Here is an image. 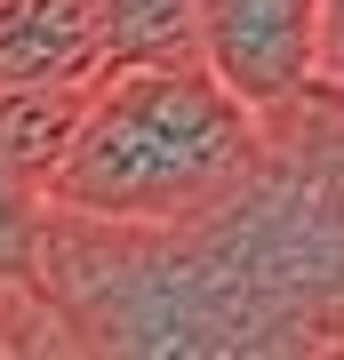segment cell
I'll return each mask as SVG.
<instances>
[{
  "instance_id": "6da1fadb",
  "label": "cell",
  "mask_w": 344,
  "mask_h": 360,
  "mask_svg": "<svg viewBox=\"0 0 344 360\" xmlns=\"http://www.w3.org/2000/svg\"><path fill=\"white\" fill-rule=\"evenodd\" d=\"M40 304L64 352L113 360H344V96L265 112L248 168L184 217L49 200Z\"/></svg>"
},
{
  "instance_id": "7a4b0ae2",
  "label": "cell",
  "mask_w": 344,
  "mask_h": 360,
  "mask_svg": "<svg viewBox=\"0 0 344 360\" xmlns=\"http://www.w3.org/2000/svg\"><path fill=\"white\" fill-rule=\"evenodd\" d=\"M256 136L265 112L241 104L208 65H113L40 193L80 217H184L248 168Z\"/></svg>"
},
{
  "instance_id": "3957f363",
  "label": "cell",
  "mask_w": 344,
  "mask_h": 360,
  "mask_svg": "<svg viewBox=\"0 0 344 360\" xmlns=\"http://www.w3.org/2000/svg\"><path fill=\"white\" fill-rule=\"evenodd\" d=\"M200 65L256 112L312 96L320 89V0H200Z\"/></svg>"
},
{
  "instance_id": "277c9868",
  "label": "cell",
  "mask_w": 344,
  "mask_h": 360,
  "mask_svg": "<svg viewBox=\"0 0 344 360\" xmlns=\"http://www.w3.org/2000/svg\"><path fill=\"white\" fill-rule=\"evenodd\" d=\"M104 8L96 0H0V89L104 80Z\"/></svg>"
},
{
  "instance_id": "5b68a950",
  "label": "cell",
  "mask_w": 344,
  "mask_h": 360,
  "mask_svg": "<svg viewBox=\"0 0 344 360\" xmlns=\"http://www.w3.org/2000/svg\"><path fill=\"white\" fill-rule=\"evenodd\" d=\"M89 89L96 80H40V89H0V160L16 176L49 184L56 153L72 144L80 112H89Z\"/></svg>"
},
{
  "instance_id": "8992f818",
  "label": "cell",
  "mask_w": 344,
  "mask_h": 360,
  "mask_svg": "<svg viewBox=\"0 0 344 360\" xmlns=\"http://www.w3.org/2000/svg\"><path fill=\"white\" fill-rule=\"evenodd\" d=\"M96 8L113 65H200V0H96Z\"/></svg>"
},
{
  "instance_id": "52a82bcc",
  "label": "cell",
  "mask_w": 344,
  "mask_h": 360,
  "mask_svg": "<svg viewBox=\"0 0 344 360\" xmlns=\"http://www.w3.org/2000/svg\"><path fill=\"white\" fill-rule=\"evenodd\" d=\"M40 232H49V193L0 160V288L40 296Z\"/></svg>"
},
{
  "instance_id": "ba28073f",
  "label": "cell",
  "mask_w": 344,
  "mask_h": 360,
  "mask_svg": "<svg viewBox=\"0 0 344 360\" xmlns=\"http://www.w3.org/2000/svg\"><path fill=\"white\" fill-rule=\"evenodd\" d=\"M320 89H344V0H320Z\"/></svg>"
},
{
  "instance_id": "9c48e42d",
  "label": "cell",
  "mask_w": 344,
  "mask_h": 360,
  "mask_svg": "<svg viewBox=\"0 0 344 360\" xmlns=\"http://www.w3.org/2000/svg\"><path fill=\"white\" fill-rule=\"evenodd\" d=\"M336 96H344V89H336Z\"/></svg>"
}]
</instances>
